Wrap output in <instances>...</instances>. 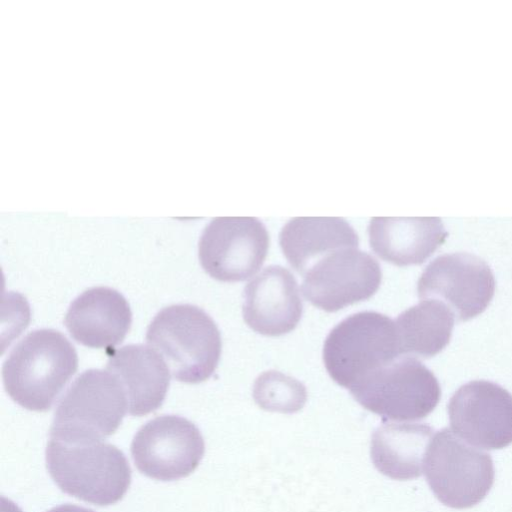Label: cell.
<instances>
[{
	"label": "cell",
	"mask_w": 512,
	"mask_h": 512,
	"mask_svg": "<svg viewBox=\"0 0 512 512\" xmlns=\"http://www.w3.org/2000/svg\"><path fill=\"white\" fill-rule=\"evenodd\" d=\"M205 443L198 427L178 415H161L134 435L131 455L136 468L160 481L189 476L200 464Z\"/></svg>",
	"instance_id": "8"
},
{
	"label": "cell",
	"mask_w": 512,
	"mask_h": 512,
	"mask_svg": "<svg viewBox=\"0 0 512 512\" xmlns=\"http://www.w3.org/2000/svg\"><path fill=\"white\" fill-rule=\"evenodd\" d=\"M106 370L122 386L130 415L144 416L163 404L170 383V370L151 347L129 344L111 350Z\"/></svg>",
	"instance_id": "15"
},
{
	"label": "cell",
	"mask_w": 512,
	"mask_h": 512,
	"mask_svg": "<svg viewBox=\"0 0 512 512\" xmlns=\"http://www.w3.org/2000/svg\"><path fill=\"white\" fill-rule=\"evenodd\" d=\"M433 434V428L427 424L385 422L371 438L372 462L392 479L418 478Z\"/></svg>",
	"instance_id": "18"
},
{
	"label": "cell",
	"mask_w": 512,
	"mask_h": 512,
	"mask_svg": "<svg viewBox=\"0 0 512 512\" xmlns=\"http://www.w3.org/2000/svg\"><path fill=\"white\" fill-rule=\"evenodd\" d=\"M146 340L163 358L172 376L184 383L196 384L210 378L221 355L216 323L192 304H174L160 310L148 326Z\"/></svg>",
	"instance_id": "3"
},
{
	"label": "cell",
	"mask_w": 512,
	"mask_h": 512,
	"mask_svg": "<svg viewBox=\"0 0 512 512\" xmlns=\"http://www.w3.org/2000/svg\"><path fill=\"white\" fill-rule=\"evenodd\" d=\"M447 409L451 429L468 444L495 450L512 443V394L502 386L470 381L452 395Z\"/></svg>",
	"instance_id": "12"
},
{
	"label": "cell",
	"mask_w": 512,
	"mask_h": 512,
	"mask_svg": "<svg viewBox=\"0 0 512 512\" xmlns=\"http://www.w3.org/2000/svg\"><path fill=\"white\" fill-rule=\"evenodd\" d=\"M423 472L436 498L454 509L480 503L495 476L491 455L469 445L448 428L438 431L429 443Z\"/></svg>",
	"instance_id": "7"
},
{
	"label": "cell",
	"mask_w": 512,
	"mask_h": 512,
	"mask_svg": "<svg viewBox=\"0 0 512 512\" xmlns=\"http://www.w3.org/2000/svg\"><path fill=\"white\" fill-rule=\"evenodd\" d=\"M400 355L395 322L376 311L346 317L329 332L323 346L327 372L347 389Z\"/></svg>",
	"instance_id": "4"
},
{
	"label": "cell",
	"mask_w": 512,
	"mask_h": 512,
	"mask_svg": "<svg viewBox=\"0 0 512 512\" xmlns=\"http://www.w3.org/2000/svg\"><path fill=\"white\" fill-rule=\"evenodd\" d=\"M47 512H95V511L90 508L67 503V504L55 506V507L51 508L50 510H48Z\"/></svg>",
	"instance_id": "21"
},
{
	"label": "cell",
	"mask_w": 512,
	"mask_h": 512,
	"mask_svg": "<svg viewBox=\"0 0 512 512\" xmlns=\"http://www.w3.org/2000/svg\"><path fill=\"white\" fill-rule=\"evenodd\" d=\"M279 243L289 264L304 275L327 254L358 248L359 238L340 217H295L282 227Z\"/></svg>",
	"instance_id": "17"
},
{
	"label": "cell",
	"mask_w": 512,
	"mask_h": 512,
	"mask_svg": "<svg viewBox=\"0 0 512 512\" xmlns=\"http://www.w3.org/2000/svg\"><path fill=\"white\" fill-rule=\"evenodd\" d=\"M354 399L384 421H414L437 406L441 388L435 375L413 357L399 356L349 389Z\"/></svg>",
	"instance_id": "5"
},
{
	"label": "cell",
	"mask_w": 512,
	"mask_h": 512,
	"mask_svg": "<svg viewBox=\"0 0 512 512\" xmlns=\"http://www.w3.org/2000/svg\"><path fill=\"white\" fill-rule=\"evenodd\" d=\"M128 403L117 379L107 370L81 373L60 399L49 431L63 440H104L120 426Z\"/></svg>",
	"instance_id": "6"
},
{
	"label": "cell",
	"mask_w": 512,
	"mask_h": 512,
	"mask_svg": "<svg viewBox=\"0 0 512 512\" xmlns=\"http://www.w3.org/2000/svg\"><path fill=\"white\" fill-rule=\"evenodd\" d=\"M253 398L268 411L293 413L300 410L307 399L305 386L296 378L279 371L260 374L253 385Z\"/></svg>",
	"instance_id": "20"
},
{
	"label": "cell",
	"mask_w": 512,
	"mask_h": 512,
	"mask_svg": "<svg viewBox=\"0 0 512 512\" xmlns=\"http://www.w3.org/2000/svg\"><path fill=\"white\" fill-rule=\"evenodd\" d=\"M242 311L246 324L262 335L292 331L303 312L295 277L279 265L264 268L246 285Z\"/></svg>",
	"instance_id": "13"
},
{
	"label": "cell",
	"mask_w": 512,
	"mask_h": 512,
	"mask_svg": "<svg viewBox=\"0 0 512 512\" xmlns=\"http://www.w3.org/2000/svg\"><path fill=\"white\" fill-rule=\"evenodd\" d=\"M372 250L397 266L425 262L448 233L439 217H373L368 226Z\"/></svg>",
	"instance_id": "16"
},
{
	"label": "cell",
	"mask_w": 512,
	"mask_h": 512,
	"mask_svg": "<svg viewBox=\"0 0 512 512\" xmlns=\"http://www.w3.org/2000/svg\"><path fill=\"white\" fill-rule=\"evenodd\" d=\"M421 299L447 305L459 321L481 314L495 292V278L489 265L480 257L457 252L443 254L430 262L417 283Z\"/></svg>",
	"instance_id": "10"
},
{
	"label": "cell",
	"mask_w": 512,
	"mask_h": 512,
	"mask_svg": "<svg viewBox=\"0 0 512 512\" xmlns=\"http://www.w3.org/2000/svg\"><path fill=\"white\" fill-rule=\"evenodd\" d=\"M47 470L66 494L97 506L120 501L131 484V468L124 453L103 440L49 438Z\"/></svg>",
	"instance_id": "2"
},
{
	"label": "cell",
	"mask_w": 512,
	"mask_h": 512,
	"mask_svg": "<svg viewBox=\"0 0 512 512\" xmlns=\"http://www.w3.org/2000/svg\"><path fill=\"white\" fill-rule=\"evenodd\" d=\"M78 367L74 346L59 331L37 329L22 338L3 363L7 394L21 407L49 410Z\"/></svg>",
	"instance_id": "1"
},
{
	"label": "cell",
	"mask_w": 512,
	"mask_h": 512,
	"mask_svg": "<svg viewBox=\"0 0 512 512\" xmlns=\"http://www.w3.org/2000/svg\"><path fill=\"white\" fill-rule=\"evenodd\" d=\"M303 276L305 298L326 312H335L374 295L382 271L374 257L351 247L327 254Z\"/></svg>",
	"instance_id": "11"
},
{
	"label": "cell",
	"mask_w": 512,
	"mask_h": 512,
	"mask_svg": "<svg viewBox=\"0 0 512 512\" xmlns=\"http://www.w3.org/2000/svg\"><path fill=\"white\" fill-rule=\"evenodd\" d=\"M132 323V312L117 290L97 286L85 290L70 304L64 324L71 337L90 348L112 349L121 343Z\"/></svg>",
	"instance_id": "14"
},
{
	"label": "cell",
	"mask_w": 512,
	"mask_h": 512,
	"mask_svg": "<svg viewBox=\"0 0 512 512\" xmlns=\"http://www.w3.org/2000/svg\"><path fill=\"white\" fill-rule=\"evenodd\" d=\"M269 241L265 225L255 217H217L201 234L200 264L216 280L242 281L260 269Z\"/></svg>",
	"instance_id": "9"
},
{
	"label": "cell",
	"mask_w": 512,
	"mask_h": 512,
	"mask_svg": "<svg viewBox=\"0 0 512 512\" xmlns=\"http://www.w3.org/2000/svg\"><path fill=\"white\" fill-rule=\"evenodd\" d=\"M401 355L430 358L449 343L454 314L443 302L422 300L394 321Z\"/></svg>",
	"instance_id": "19"
}]
</instances>
